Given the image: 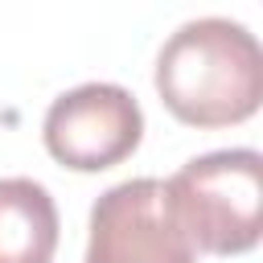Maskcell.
Listing matches in <instances>:
<instances>
[{"mask_svg":"<svg viewBox=\"0 0 263 263\" xmlns=\"http://www.w3.org/2000/svg\"><path fill=\"white\" fill-rule=\"evenodd\" d=\"M160 103L189 127H230L259 111L263 49L255 33L226 16L185 21L156 58Z\"/></svg>","mask_w":263,"mask_h":263,"instance_id":"cell-1","label":"cell"},{"mask_svg":"<svg viewBox=\"0 0 263 263\" xmlns=\"http://www.w3.org/2000/svg\"><path fill=\"white\" fill-rule=\"evenodd\" d=\"M168 205L193 251L242 255L263 230V156L255 148H222L193 156L164 181Z\"/></svg>","mask_w":263,"mask_h":263,"instance_id":"cell-2","label":"cell"},{"mask_svg":"<svg viewBox=\"0 0 263 263\" xmlns=\"http://www.w3.org/2000/svg\"><path fill=\"white\" fill-rule=\"evenodd\" d=\"M45 148L74 173H99L127 160L144 136V111L115 82H82L58 95L41 123Z\"/></svg>","mask_w":263,"mask_h":263,"instance_id":"cell-3","label":"cell"},{"mask_svg":"<svg viewBox=\"0 0 263 263\" xmlns=\"http://www.w3.org/2000/svg\"><path fill=\"white\" fill-rule=\"evenodd\" d=\"M82 263H197L164 181L132 177L111 185L90 210V238Z\"/></svg>","mask_w":263,"mask_h":263,"instance_id":"cell-4","label":"cell"},{"mask_svg":"<svg viewBox=\"0 0 263 263\" xmlns=\"http://www.w3.org/2000/svg\"><path fill=\"white\" fill-rule=\"evenodd\" d=\"M58 205L33 177H0V263H53Z\"/></svg>","mask_w":263,"mask_h":263,"instance_id":"cell-5","label":"cell"}]
</instances>
